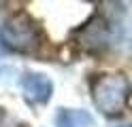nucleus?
<instances>
[{
	"label": "nucleus",
	"instance_id": "1",
	"mask_svg": "<svg viewBox=\"0 0 132 127\" xmlns=\"http://www.w3.org/2000/svg\"><path fill=\"white\" fill-rule=\"evenodd\" d=\"M2 40L15 51H30L38 45L36 38V28L30 23L28 17H13L2 28Z\"/></svg>",
	"mask_w": 132,
	"mask_h": 127
},
{
	"label": "nucleus",
	"instance_id": "2",
	"mask_svg": "<svg viewBox=\"0 0 132 127\" xmlns=\"http://www.w3.org/2000/svg\"><path fill=\"white\" fill-rule=\"evenodd\" d=\"M128 97V83L119 76L102 79L96 87V104L102 108V112H115L121 104H126Z\"/></svg>",
	"mask_w": 132,
	"mask_h": 127
},
{
	"label": "nucleus",
	"instance_id": "3",
	"mask_svg": "<svg viewBox=\"0 0 132 127\" xmlns=\"http://www.w3.org/2000/svg\"><path fill=\"white\" fill-rule=\"evenodd\" d=\"M23 89H26V95L34 102H45L51 95V83L40 74H30L23 81Z\"/></svg>",
	"mask_w": 132,
	"mask_h": 127
},
{
	"label": "nucleus",
	"instance_id": "4",
	"mask_svg": "<svg viewBox=\"0 0 132 127\" xmlns=\"http://www.w3.org/2000/svg\"><path fill=\"white\" fill-rule=\"evenodd\" d=\"M60 121H62V127H83V121L89 123V116L81 112H64Z\"/></svg>",
	"mask_w": 132,
	"mask_h": 127
}]
</instances>
